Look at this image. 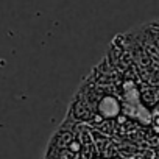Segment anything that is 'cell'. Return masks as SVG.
<instances>
[{
  "label": "cell",
  "instance_id": "1",
  "mask_svg": "<svg viewBox=\"0 0 159 159\" xmlns=\"http://www.w3.org/2000/svg\"><path fill=\"white\" fill-rule=\"evenodd\" d=\"M94 116H95L94 109L83 98H80V97L75 95L72 98V103L69 105L66 119L72 120V122H78V123H91Z\"/></svg>",
  "mask_w": 159,
  "mask_h": 159
},
{
  "label": "cell",
  "instance_id": "2",
  "mask_svg": "<svg viewBox=\"0 0 159 159\" xmlns=\"http://www.w3.org/2000/svg\"><path fill=\"white\" fill-rule=\"evenodd\" d=\"M95 112L103 119H117L122 112V103L114 94H105L102 95Z\"/></svg>",
  "mask_w": 159,
  "mask_h": 159
},
{
  "label": "cell",
  "instance_id": "3",
  "mask_svg": "<svg viewBox=\"0 0 159 159\" xmlns=\"http://www.w3.org/2000/svg\"><path fill=\"white\" fill-rule=\"evenodd\" d=\"M139 102L143 105V108H147L148 111H153L156 108V103L159 102L157 98V86H151V84H143L142 89L139 91Z\"/></svg>",
  "mask_w": 159,
  "mask_h": 159
},
{
  "label": "cell",
  "instance_id": "4",
  "mask_svg": "<svg viewBox=\"0 0 159 159\" xmlns=\"http://www.w3.org/2000/svg\"><path fill=\"white\" fill-rule=\"evenodd\" d=\"M73 140H75V133L72 129L59 125V128L55 131V134L52 136L48 143H52V145H55L58 148H69Z\"/></svg>",
  "mask_w": 159,
  "mask_h": 159
},
{
  "label": "cell",
  "instance_id": "5",
  "mask_svg": "<svg viewBox=\"0 0 159 159\" xmlns=\"http://www.w3.org/2000/svg\"><path fill=\"white\" fill-rule=\"evenodd\" d=\"M95 129L100 131L102 134L111 137V136L117 131V120H116V119H103V120L95 126Z\"/></svg>",
  "mask_w": 159,
  "mask_h": 159
},
{
  "label": "cell",
  "instance_id": "6",
  "mask_svg": "<svg viewBox=\"0 0 159 159\" xmlns=\"http://www.w3.org/2000/svg\"><path fill=\"white\" fill-rule=\"evenodd\" d=\"M150 125H151V128H153V129L159 134V111H157V109H153V111H151Z\"/></svg>",
  "mask_w": 159,
  "mask_h": 159
},
{
  "label": "cell",
  "instance_id": "7",
  "mask_svg": "<svg viewBox=\"0 0 159 159\" xmlns=\"http://www.w3.org/2000/svg\"><path fill=\"white\" fill-rule=\"evenodd\" d=\"M95 159H105V157H102V156H100V157H95Z\"/></svg>",
  "mask_w": 159,
  "mask_h": 159
}]
</instances>
